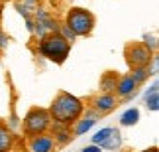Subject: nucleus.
<instances>
[{"mask_svg":"<svg viewBox=\"0 0 159 152\" xmlns=\"http://www.w3.org/2000/svg\"><path fill=\"white\" fill-rule=\"evenodd\" d=\"M8 44H10V38L4 30H0V51H6L8 50Z\"/></svg>","mask_w":159,"mask_h":152,"instance_id":"nucleus-22","label":"nucleus"},{"mask_svg":"<svg viewBox=\"0 0 159 152\" xmlns=\"http://www.w3.org/2000/svg\"><path fill=\"white\" fill-rule=\"evenodd\" d=\"M6 125H8V126H10V129H12V130H14V129H16V126H18V125H20V119H18V117H16V113H12V117H10V120H8V123H6Z\"/></svg>","mask_w":159,"mask_h":152,"instance_id":"nucleus-23","label":"nucleus"},{"mask_svg":"<svg viewBox=\"0 0 159 152\" xmlns=\"http://www.w3.org/2000/svg\"><path fill=\"white\" fill-rule=\"evenodd\" d=\"M84 109H87V105H84L83 99H79L77 95L69 93V91H59L55 95V99L51 101L47 111H49V117L53 123H61V125L71 126L75 120L81 119Z\"/></svg>","mask_w":159,"mask_h":152,"instance_id":"nucleus-1","label":"nucleus"},{"mask_svg":"<svg viewBox=\"0 0 159 152\" xmlns=\"http://www.w3.org/2000/svg\"><path fill=\"white\" fill-rule=\"evenodd\" d=\"M130 75H132L134 81H136L138 87H139V85H143V83L149 79V77H153V73H151V69H149V65H148V67H138V69H132V71H130Z\"/></svg>","mask_w":159,"mask_h":152,"instance_id":"nucleus-17","label":"nucleus"},{"mask_svg":"<svg viewBox=\"0 0 159 152\" xmlns=\"http://www.w3.org/2000/svg\"><path fill=\"white\" fill-rule=\"evenodd\" d=\"M32 20H34V34L38 38H43L47 34H57L59 30L57 18H53L51 12H47L45 8H35Z\"/></svg>","mask_w":159,"mask_h":152,"instance_id":"nucleus-6","label":"nucleus"},{"mask_svg":"<svg viewBox=\"0 0 159 152\" xmlns=\"http://www.w3.org/2000/svg\"><path fill=\"white\" fill-rule=\"evenodd\" d=\"M57 34H61V36H63V38H65L67 42H71V44H73V42L77 40V36L73 34L71 30H69V28L65 26V24H59V30H57Z\"/></svg>","mask_w":159,"mask_h":152,"instance_id":"nucleus-20","label":"nucleus"},{"mask_svg":"<svg viewBox=\"0 0 159 152\" xmlns=\"http://www.w3.org/2000/svg\"><path fill=\"white\" fill-rule=\"evenodd\" d=\"M98 115H96L93 109H84V113L81 115V119L75 120V123L71 125V132H73V138H77V136H83L84 132H89L93 126L98 123Z\"/></svg>","mask_w":159,"mask_h":152,"instance_id":"nucleus-8","label":"nucleus"},{"mask_svg":"<svg viewBox=\"0 0 159 152\" xmlns=\"http://www.w3.org/2000/svg\"><path fill=\"white\" fill-rule=\"evenodd\" d=\"M142 44L148 47L149 51H153V53H157V36L155 34H143V38H142Z\"/></svg>","mask_w":159,"mask_h":152,"instance_id":"nucleus-19","label":"nucleus"},{"mask_svg":"<svg viewBox=\"0 0 159 152\" xmlns=\"http://www.w3.org/2000/svg\"><path fill=\"white\" fill-rule=\"evenodd\" d=\"M63 24L77 36V38H87V36L93 34V30L96 26V18L90 10L75 6V8L67 10Z\"/></svg>","mask_w":159,"mask_h":152,"instance_id":"nucleus-3","label":"nucleus"},{"mask_svg":"<svg viewBox=\"0 0 159 152\" xmlns=\"http://www.w3.org/2000/svg\"><path fill=\"white\" fill-rule=\"evenodd\" d=\"M20 126L24 130V136H28V138L43 135V132H47L49 126H51L49 111H47V109H41V107H32L26 115H24Z\"/></svg>","mask_w":159,"mask_h":152,"instance_id":"nucleus-4","label":"nucleus"},{"mask_svg":"<svg viewBox=\"0 0 159 152\" xmlns=\"http://www.w3.org/2000/svg\"><path fill=\"white\" fill-rule=\"evenodd\" d=\"M142 152H159V148H157V146H151V148H145V150H142Z\"/></svg>","mask_w":159,"mask_h":152,"instance_id":"nucleus-27","label":"nucleus"},{"mask_svg":"<svg viewBox=\"0 0 159 152\" xmlns=\"http://www.w3.org/2000/svg\"><path fill=\"white\" fill-rule=\"evenodd\" d=\"M16 10H18V14L24 16V18H32V16H34V8L26 6L24 2H16Z\"/></svg>","mask_w":159,"mask_h":152,"instance_id":"nucleus-21","label":"nucleus"},{"mask_svg":"<svg viewBox=\"0 0 159 152\" xmlns=\"http://www.w3.org/2000/svg\"><path fill=\"white\" fill-rule=\"evenodd\" d=\"M81 152H102V148L96 146V144H90V146H84Z\"/></svg>","mask_w":159,"mask_h":152,"instance_id":"nucleus-24","label":"nucleus"},{"mask_svg":"<svg viewBox=\"0 0 159 152\" xmlns=\"http://www.w3.org/2000/svg\"><path fill=\"white\" fill-rule=\"evenodd\" d=\"M55 150H57V144L49 132L32 136L28 140V152H55Z\"/></svg>","mask_w":159,"mask_h":152,"instance_id":"nucleus-10","label":"nucleus"},{"mask_svg":"<svg viewBox=\"0 0 159 152\" xmlns=\"http://www.w3.org/2000/svg\"><path fill=\"white\" fill-rule=\"evenodd\" d=\"M120 146H122V135H120V130H118V129H114V130H112V135H110L106 140L100 144V148H102V150H118Z\"/></svg>","mask_w":159,"mask_h":152,"instance_id":"nucleus-16","label":"nucleus"},{"mask_svg":"<svg viewBox=\"0 0 159 152\" xmlns=\"http://www.w3.org/2000/svg\"><path fill=\"white\" fill-rule=\"evenodd\" d=\"M153 56L155 53L149 51L142 42H130V44H126V47H124V59H126L130 71L138 69V67H148L151 63V59H153Z\"/></svg>","mask_w":159,"mask_h":152,"instance_id":"nucleus-5","label":"nucleus"},{"mask_svg":"<svg viewBox=\"0 0 159 152\" xmlns=\"http://www.w3.org/2000/svg\"><path fill=\"white\" fill-rule=\"evenodd\" d=\"M114 95L118 97V99H122V101H130V99H134V97L138 95V85L132 79L130 73L118 77V85H116Z\"/></svg>","mask_w":159,"mask_h":152,"instance_id":"nucleus-9","label":"nucleus"},{"mask_svg":"<svg viewBox=\"0 0 159 152\" xmlns=\"http://www.w3.org/2000/svg\"><path fill=\"white\" fill-rule=\"evenodd\" d=\"M49 135L53 136V140L57 146H67L69 142H73V132H71V126L67 125H61V123H53L51 120V126H49Z\"/></svg>","mask_w":159,"mask_h":152,"instance_id":"nucleus-11","label":"nucleus"},{"mask_svg":"<svg viewBox=\"0 0 159 152\" xmlns=\"http://www.w3.org/2000/svg\"><path fill=\"white\" fill-rule=\"evenodd\" d=\"M143 99H145V107H148L151 113L159 111V87H157V81H153V85L145 91Z\"/></svg>","mask_w":159,"mask_h":152,"instance_id":"nucleus-14","label":"nucleus"},{"mask_svg":"<svg viewBox=\"0 0 159 152\" xmlns=\"http://www.w3.org/2000/svg\"><path fill=\"white\" fill-rule=\"evenodd\" d=\"M138 120H139V109H136V107L126 109V111L120 115V125L122 126H134V125H138Z\"/></svg>","mask_w":159,"mask_h":152,"instance_id":"nucleus-15","label":"nucleus"},{"mask_svg":"<svg viewBox=\"0 0 159 152\" xmlns=\"http://www.w3.org/2000/svg\"><path fill=\"white\" fill-rule=\"evenodd\" d=\"M16 144V135L8 125L0 119V152H12Z\"/></svg>","mask_w":159,"mask_h":152,"instance_id":"nucleus-12","label":"nucleus"},{"mask_svg":"<svg viewBox=\"0 0 159 152\" xmlns=\"http://www.w3.org/2000/svg\"><path fill=\"white\" fill-rule=\"evenodd\" d=\"M118 73L116 71H106L100 77V93H114L116 85H118Z\"/></svg>","mask_w":159,"mask_h":152,"instance_id":"nucleus-13","label":"nucleus"},{"mask_svg":"<svg viewBox=\"0 0 159 152\" xmlns=\"http://www.w3.org/2000/svg\"><path fill=\"white\" fill-rule=\"evenodd\" d=\"M26 30L30 34H34V20L32 18H26Z\"/></svg>","mask_w":159,"mask_h":152,"instance_id":"nucleus-25","label":"nucleus"},{"mask_svg":"<svg viewBox=\"0 0 159 152\" xmlns=\"http://www.w3.org/2000/svg\"><path fill=\"white\" fill-rule=\"evenodd\" d=\"M112 130H114V126H106V129H100V130H96L94 135H93V138H90V140H93V144L100 146V144L104 142L110 135H112Z\"/></svg>","mask_w":159,"mask_h":152,"instance_id":"nucleus-18","label":"nucleus"},{"mask_svg":"<svg viewBox=\"0 0 159 152\" xmlns=\"http://www.w3.org/2000/svg\"><path fill=\"white\" fill-rule=\"evenodd\" d=\"M118 97L114 93H98L90 99V109L98 115V117H104V115L112 113L116 107H118Z\"/></svg>","mask_w":159,"mask_h":152,"instance_id":"nucleus-7","label":"nucleus"},{"mask_svg":"<svg viewBox=\"0 0 159 152\" xmlns=\"http://www.w3.org/2000/svg\"><path fill=\"white\" fill-rule=\"evenodd\" d=\"M71 42H67L61 34H47L38 42V53L51 63H65L71 53Z\"/></svg>","mask_w":159,"mask_h":152,"instance_id":"nucleus-2","label":"nucleus"},{"mask_svg":"<svg viewBox=\"0 0 159 152\" xmlns=\"http://www.w3.org/2000/svg\"><path fill=\"white\" fill-rule=\"evenodd\" d=\"M38 2L39 0H24V4L30 6V8H34V10H35V6H38Z\"/></svg>","mask_w":159,"mask_h":152,"instance_id":"nucleus-26","label":"nucleus"}]
</instances>
